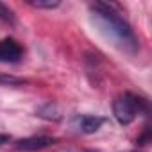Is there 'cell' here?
I'll return each instance as SVG.
<instances>
[{
	"instance_id": "6da1fadb",
	"label": "cell",
	"mask_w": 152,
	"mask_h": 152,
	"mask_svg": "<svg viewBox=\"0 0 152 152\" xmlns=\"http://www.w3.org/2000/svg\"><path fill=\"white\" fill-rule=\"evenodd\" d=\"M91 18L99 31L113 41L115 47L127 54H136L140 48V41L132 31V27L120 16V13L107 2H95L90 6Z\"/></svg>"
},
{
	"instance_id": "7a4b0ae2",
	"label": "cell",
	"mask_w": 152,
	"mask_h": 152,
	"mask_svg": "<svg viewBox=\"0 0 152 152\" xmlns=\"http://www.w3.org/2000/svg\"><path fill=\"white\" fill-rule=\"evenodd\" d=\"M148 104L143 97L134 93H124L113 102V115L120 125H129L136 120V116L147 113Z\"/></svg>"
},
{
	"instance_id": "3957f363",
	"label": "cell",
	"mask_w": 152,
	"mask_h": 152,
	"mask_svg": "<svg viewBox=\"0 0 152 152\" xmlns=\"http://www.w3.org/2000/svg\"><path fill=\"white\" fill-rule=\"evenodd\" d=\"M23 57L22 45L13 38L0 39V63H18Z\"/></svg>"
},
{
	"instance_id": "277c9868",
	"label": "cell",
	"mask_w": 152,
	"mask_h": 152,
	"mask_svg": "<svg viewBox=\"0 0 152 152\" xmlns=\"http://www.w3.org/2000/svg\"><path fill=\"white\" fill-rule=\"evenodd\" d=\"M56 138L52 136H29V138H23V140H18L16 141V148L22 150V152H36V150H43V148H48L52 145H56Z\"/></svg>"
},
{
	"instance_id": "5b68a950",
	"label": "cell",
	"mask_w": 152,
	"mask_h": 152,
	"mask_svg": "<svg viewBox=\"0 0 152 152\" xmlns=\"http://www.w3.org/2000/svg\"><path fill=\"white\" fill-rule=\"evenodd\" d=\"M104 124L102 116H95V115H77L73 118V127L83 134H93L97 132Z\"/></svg>"
},
{
	"instance_id": "8992f818",
	"label": "cell",
	"mask_w": 152,
	"mask_h": 152,
	"mask_svg": "<svg viewBox=\"0 0 152 152\" xmlns=\"http://www.w3.org/2000/svg\"><path fill=\"white\" fill-rule=\"evenodd\" d=\"M36 115L39 118H45V120H52V122H57L61 120V109L57 107V104L54 102H47L43 106H39L36 109Z\"/></svg>"
},
{
	"instance_id": "52a82bcc",
	"label": "cell",
	"mask_w": 152,
	"mask_h": 152,
	"mask_svg": "<svg viewBox=\"0 0 152 152\" xmlns=\"http://www.w3.org/2000/svg\"><path fill=\"white\" fill-rule=\"evenodd\" d=\"M29 6L36 7V9H56L59 7V0H29Z\"/></svg>"
},
{
	"instance_id": "ba28073f",
	"label": "cell",
	"mask_w": 152,
	"mask_h": 152,
	"mask_svg": "<svg viewBox=\"0 0 152 152\" xmlns=\"http://www.w3.org/2000/svg\"><path fill=\"white\" fill-rule=\"evenodd\" d=\"M0 20H4V22H7V23H15V22H16L15 13H13L6 4H2V2H0Z\"/></svg>"
},
{
	"instance_id": "9c48e42d",
	"label": "cell",
	"mask_w": 152,
	"mask_h": 152,
	"mask_svg": "<svg viewBox=\"0 0 152 152\" xmlns=\"http://www.w3.org/2000/svg\"><path fill=\"white\" fill-rule=\"evenodd\" d=\"M0 84H7V86H22L25 84L23 79L13 77V75H0Z\"/></svg>"
},
{
	"instance_id": "30bf717a",
	"label": "cell",
	"mask_w": 152,
	"mask_h": 152,
	"mask_svg": "<svg viewBox=\"0 0 152 152\" xmlns=\"http://www.w3.org/2000/svg\"><path fill=\"white\" fill-rule=\"evenodd\" d=\"M148 141H150V129L145 127V129H143V134L136 140V143H138V145H147Z\"/></svg>"
},
{
	"instance_id": "8fae6325",
	"label": "cell",
	"mask_w": 152,
	"mask_h": 152,
	"mask_svg": "<svg viewBox=\"0 0 152 152\" xmlns=\"http://www.w3.org/2000/svg\"><path fill=\"white\" fill-rule=\"evenodd\" d=\"M9 140H11V136H9V134L0 132V147H2V145H6V143H9Z\"/></svg>"
}]
</instances>
